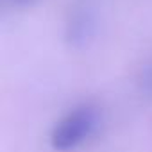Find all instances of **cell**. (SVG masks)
<instances>
[{
  "label": "cell",
  "mask_w": 152,
  "mask_h": 152,
  "mask_svg": "<svg viewBox=\"0 0 152 152\" xmlns=\"http://www.w3.org/2000/svg\"><path fill=\"white\" fill-rule=\"evenodd\" d=\"M11 6H31L34 0H7Z\"/></svg>",
  "instance_id": "7a4b0ae2"
},
{
  "label": "cell",
  "mask_w": 152,
  "mask_h": 152,
  "mask_svg": "<svg viewBox=\"0 0 152 152\" xmlns=\"http://www.w3.org/2000/svg\"><path fill=\"white\" fill-rule=\"evenodd\" d=\"M100 122V109L95 104H77L56 120L48 132V145L56 152H73L97 134Z\"/></svg>",
  "instance_id": "6da1fadb"
}]
</instances>
